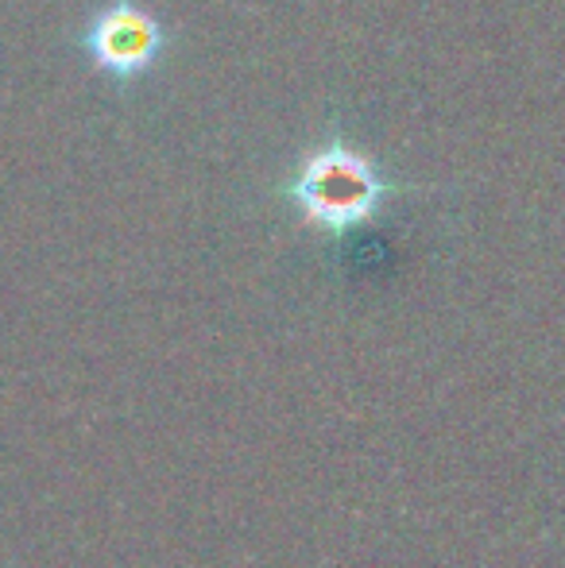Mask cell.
Returning <instances> with one entry per match:
<instances>
[{
	"label": "cell",
	"mask_w": 565,
	"mask_h": 568,
	"mask_svg": "<svg viewBox=\"0 0 565 568\" xmlns=\"http://www.w3.org/2000/svg\"><path fill=\"white\" fill-rule=\"evenodd\" d=\"M403 190L407 186L395 182L369 151L349 143L341 132H330L322 143L302 151L283 194L306 229L345 236L369 225Z\"/></svg>",
	"instance_id": "1"
},
{
	"label": "cell",
	"mask_w": 565,
	"mask_h": 568,
	"mask_svg": "<svg viewBox=\"0 0 565 568\" xmlns=\"http://www.w3.org/2000/svg\"><path fill=\"white\" fill-rule=\"evenodd\" d=\"M167 47L171 31L143 0H105L78 31V51L113 85H137L151 78Z\"/></svg>",
	"instance_id": "2"
}]
</instances>
